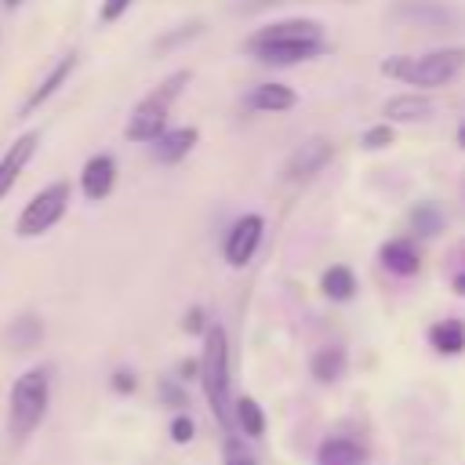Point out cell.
<instances>
[{
	"label": "cell",
	"instance_id": "83f0119b",
	"mask_svg": "<svg viewBox=\"0 0 465 465\" xmlns=\"http://www.w3.org/2000/svg\"><path fill=\"white\" fill-rule=\"evenodd\" d=\"M196 33H200V25L193 22V25H185V33H171V36H163V40H160L156 47H160V51H163V47H174V44H182L185 36H196Z\"/></svg>",
	"mask_w": 465,
	"mask_h": 465
},
{
	"label": "cell",
	"instance_id": "9c48e42d",
	"mask_svg": "<svg viewBox=\"0 0 465 465\" xmlns=\"http://www.w3.org/2000/svg\"><path fill=\"white\" fill-rule=\"evenodd\" d=\"M113 185H116V160H113L109 153L91 156V160L84 163V171H80V189H84V196H87V200H105V196L113 193Z\"/></svg>",
	"mask_w": 465,
	"mask_h": 465
},
{
	"label": "cell",
	"instance_id": "836d02e7",
	"mask_svg": "<svg viewBox=\"0 0 465 465\" xmlns=\"http://www.w3.org/2000/svg\"><path fill=\"white\" fill-rule=\"evenodd\" d=\"M458 142H461V149H465V124L458 127Z\"/></svg>",
	"mask_w": 465,
	"mask_h": 465
},
{
	"label": "cell",
	"instance_id": "d6986e66",
	"mask_svg": "<svg viewBox=\"0 0 465 465\" xmlns=\"http://www.w3.org/2000/svg\"><path fill=\"white\" fill-rule=\"evenodd\" d=\"M429 341L436 345V352H461L465 349V323L461 320H440L432 331H429Z\"/></svg>",
	"mask_w": 465,
	"mask_h": 465
},
{
	"label": "cell",
	"instance_id": "e575fe53",
	"mask_svg": "<svg viewBox=\"0 0 465 465\" xmlns=\"http://www.w3.org/2000/svg\"><path fill=\"white\" fill-rule=\"evenodd\" d=\"M4 4H7V7H18V4H22V0H4Z\"/></svg>",
	"mask_w": 465,
	"mask_h": 465
},
{
	"label": "cell",
	"instance_id": "ba28073f",
	"mask_svg": "<svg viewBox=\"0 0 465 465\" xmlns=\"http://www.w3.org/2000/svg\"><path fill=\"white\" fill-rule=\"evenodd\" d=\"M36 142H40V134H36V131H25V134H18V138L7 145V153L0 156V200L15 189L18 174L25 171V163H29L33 153H36Z\"/></svg>",
	"mask_w": 465,
	"mask_h": 465
},
{
	"label": "cell",
	"instance_id": "3957f363",
	"mask_svg": "<svg viewBox=\"0 0 465 465\" xmlns=\"http://www.w3.org/2000/svg\"><path fill=\"white\" fill-rule=\"evenodd\" d=\"M200 385L222 429H232V396H229V341L222 327H207L200 356Z\"/></svg>",
	"mask_w": 465,
	"mask_h": 465
},
{
	"label": "cell",
	"instance_id": "d4e9b609",
	"mask_svg": "<svg viewBox=\"0 0 465 465\" xmlns=\"http://www.w3.org/2000/svg\"><path fill=\"white\" fill-rule=\"evenodd\" d=\"M392 142V127L389 124H374L367 134H363V149H385Z\"/></svg>",
	"mask_w": 465,
	"mask_h": 465
},
{
	"label": "cell",
	"instance_id": "277c9868",
	"mask_svg": "<svg viewBox=\"0 0 465 465\" xmlns=\"http://www.w3.org/2000/svg\"><path fill=\"white\" fill-rule=\"evenodd\" d=\"M189 80H193L189 69H178V73H171L167 80H160V84L131 109L127 127H124V138H127V142H153V138L167 127V113H171L174 98L185 91Z\"/></svg>",
	"mask_w": 465,
	"mask_h": 465
},
{
	"label": "cell",
	"instance_id": "4316f807",
	"mask_svg": "<svg viewBox=\"0 0 465 465\" xmlns=\"http://www.w3.org/2000/svg\"><path fill=\"white\" fill-rule=\"evenodd\" d=\"M193 432H196V429H193V418L178 414V418L171 421V440H174V443H189V440H193Z\"/></svg>",
	"mask_w": 465,
	"mask_h": 465
},
{
	"label": "cell",
	"instance_id": "484cf974",
	"mask_svg": "<svg viewBox=\"0 0 465 465\" xmlns=\"http://www.w3.org/2000/svg\"><path fill=\"white\" fill-rule=\"evenodd\" d=\"M131 4H134V0H102V7H98V18L109 25V22H116V18H120V15H124Z\"/></svg>",
	"mask_w": 465,
	"mask_h": 465
},
{
	"label": "cell",
	"instance_id": "e0dca14e",
	"mask_svg": "<svg viewBox=\"0 0 465 465\" xmlns=\"http://www.w3.org/2000/svg\"><path fill=\"white\" fill-rule=\"evenodd\" d=\"M385 116L389 120H425L432 116V98L425 94H396L385 102Z\"/></svg>",
	"mask_w": 465,
	"mask_h": 465
},
{
	"label": "cell",
	"instance_id": "ffe728a7",
	"mask_svg": "<svg viewBox=\"0 0 465 465\" xmlns=\"http://www.w3.org/2000/svg\"><path fill=\"white\" fill-rule=\"evenodd\" d=\"M40 334H44V323H40L33 312H25V316H18V320L11 323L7 341H11L18 352H25V349H33V345L40 341Z\"/></svg>",
	"mask_w": 465,
	"mask_h": 465
},
{
	"label": "cell",
	"instance_id": "52a82bcc",
	"mask_svg": "<svg viewBox=\"0 0 465 465\" xmlns=\"http://www.w3.org/2000/svg\"><path fill=\"white\" fill-rule=\"evenodd\" d=\"M262 232H265V222H262L258 214L236 218L232 229L225 232V247H222L225 262H229L232 269H243V265L254 258V251L262 247Z\"/></svg>",
	"mask_w": 465,
	"mask_h": 465
},
{
	"label": "cell",
	"instance_id": "d6a6232c",
	"mask_svg": "<svg viewBox=\"0 0 465 465\" xmlns=\"http://www.w3.org/2000/svg\"><path fill=\"white\" fill-rule=\"evenodd\" d=\"M454 291H458V294H465V269L454 276Z\"/></svg>",
	"mask_w": 465,
	"mask_h": 465
},
{
	"label": "cell",
	"instance_id": "f1b7e54d",
	"mask_svg": "<svg viewBox=\"0 0 465 465\" xmlns=\"http://www.w3.org/2000/svg\"><path fill=\"white\" fill-rule=\"evenodd\" d=\"M113 389L124 392V396L134 392V374H131V371H116V374H113Z\"/></svg>",
	"mask_w": 465,
	"mask_h": 465
},
{
	"label": "cell",
	"instance_id": "603a6c76",
	"mask_svg": "<svg viewBox=\"0 0 465 465\" xmlns=\"http://www.w3.org/2000/svg\"><path fill=\"white\" fill-rule=\"evenodd\" d=\"M411 225H414L418 236H432V232L443 229V214L436 211V203H418V207L411 211Z\"/></svg>",
	"mask_w": 465,
	"mask_h": 465
},
{
	"label": "cell",
	"instance_id": "5b68a950",
	"mask_svg": "<svg viewBox=\"0 0 465 465\" xmlns=\"http://www.w3.org/2000/svg\"><path fill=\"white\" fill-rule=\"evenodd\" d=\"M65 207H69V182L58 178V182L44 185L40 193H33V200L22 207V214L15 222V236H22V240L44 236L47 229H54L62 222Z\"/></svg>",
	"mask_w": 465,
	"mask_h": 465
},
{
	"label": "cell",
	"instance_id": "4dcf8cb0",
	"mask_svg": "<svg viewBox=\"0 0 465 465\" xmlns=\"http://www.w3.org/2000/svg\"><path fill=\"white\" fill-rule=\"evenodd\" d=\"M160 392H163V400H167V403H178V407L185 403V396H182V392H178L171 381H163V385H160Z\"/></svg>",
	"mask_w": 465,
	"mask_h": 465
},
{
	"label": "cell",
	"instance_id": "30bf717a",
	"mask_svg": "<svg viewBox=\"0 0 465 465\" xmlns=\"http://www.w3.org/2000/svg\"><path fill=\"white\" fill-rule=\"evenodd\" d=\"M331 142L327 138H309V142H302L294 153H291V160H287V167H283V174L287 178H294V182H302V178H309V174H316L327 160H331Z\"/></svg>",
	"mask_w": 465,
	"mask_h": 465
},
{
	"label": "cell",
	"instance_id": "4fadbf2b",
	"mask_svg": "<svg viewBox=\"0 0 465 465\" xmlns=\"http://www.w3.org/2000/svg\"><path fill=\"white\" fill-rule=\"evenodd\" d=\"M381 265H385L389 272H396V276H414V272L421 269V254H418L414 240L396 236V240H389V243L381 247Z\"/></svg>",
	"mask_w": 465,
	"mask_h": 465
},
{
	"label": "cell",
	"instance_id": "44dd1931",
	"mask_svg": "<svg viewBox=\"0 0 465 465\" xmlns=\"http://www.w3.org/2000/svg\"><path fill=\"white\" fill-rule=\"evenodd\" d=\"M232 425H240L247 436H262L265 432V414L251 396H240L232 407Z\"/></svg>",
	"mask_w": 465,
	"mask_h": 465
},
{
	"label": "cell",
	"instance_id": "7a4b0ae2",
	"mask_svg": "<svg viewBox=\"0 0 465 465\" xmlns=\"http://www.w3.org/2000/svg\"><path fill=\"white\" fill-rule=\"evenodd\" d=\"M465 69V51L461 47H443V51H425V54H392L381 62L385 76H396L411 87H443Z\"/></svg>",
	"mask_w": 465,
	"mask_h": 465
},
{
	"label": "cell",
	"instance_id": "2e32d148",
	"mask_svg": "<svg viewBox=\"0 0 465 465\" xmlns=\"http://www.w3.org/2000/svg\"><path fill=\"white\" fill-rule=\"evenodd\" d=\"M294 102H298V94L291 87H283V84H258L251 91V98H247V105L251 109H262V113H283Z\"/></svg>",
	"mask_w": 465,
	"mask_h": 465
},
{
	"label": "cell",
	"instance_id": "9a60e30c",
	"mask_svg": "<svg viewBox=\"0 0 465 465\" xmlns=\"http://www.w3.org/2000/svg\"><path fill=\"white\" fill-rule=\"evenodd\" d=\"M316 465H367V450L345 436H331L320 443Z\"/></svg>",
	"mask_w": 465,
	"mask_h": 465
},
{
	"label": "cell",
	"instance_id": "8fae6325",
	"mask_svg": "<svg viewBox=\"0 0 465 465\" xmlns=\"http://www.w3.org/2000/svg\"><path fill=\"white\" fill-rule=\"evenodd\" d=\"M196 138H200L196 127H163L149 145H153V156L160 163H178V160H185L193 153Z\"/></svg>",
	"mask_w": 465,
	"mask_h": 465
},
{
	"label": "cell",
	"instance_id": "f546056e",
	"mask_svg": "<svg viewBox=\"0 0 465 465\" xmlns=\"http://www.w3.org/2000/svg\"><path fill=\"white\" fill-rule=\"evenodd\" d=\"M225 465H254V458H247V454H243V447H236V443H232V447H229V461H225Z\"/></svg>",
	"mask_w": 465,
	"mask_h": 465
},
{
	"label": "cell",
	"instance_id": "8992f818",
	"mask_svg": "<svg viewBox=\"0 0 465 465\" xmlns=\"http://www.w3.org/2000/svg\"><path fill=\"white\" fill-rule=\"evenodd\" d=\"M247 51L265 65H298L323 51V40H247Z\"/></svg>",
	"mask_w": 465,
	"mask_h": 465
},
{
	"label": "cell",
	"instance_id": "7402d4cb",
	"mask_svg": "<svg viewBox=\"0 0 465 465\" xmlns=\"http://www.w3.org/2000/svg\"><path fill=\"white\" fill-rule=\"evenodd\" d=\"M341 367H345V352L341 349H323V352L312 356V374L320 381H334L341 374Z\"/></svg>",
	"mask_w": 465,
	"mask_h": 465
},
{
	"label": "cell",
	"instance_id": "cb8c5ba5",
	"mask_svg": "<svg viewBox=\"0 0 465 465\" xmlns=\"http://www.w3.org/2000/svg\"><path fill=\"white\" fill-rule=\"evenodd\" d=\"M403 15H411V18H425L429 25H436V22L450 25V22H454L440 4H429V0H414V4H407V7H403Z\"/></svg>",
	"mask_w": 465,
	"mask_h": 465
},
{
	"label": "cell",
	"instance_id": "7c38bea8",
	"mask_svg": "<svg viewBox=\"0 0 465 465\" xmlns=\"http://www.w3.org/2000/svg\"><path fill=\"white\" fill-rule=\"evenodd\" d=\"M73 69H76V51L62 54V58L51 65V73H47V76L29 91V98H25V105H22V116H29L33 109H40V105H44V102H47V98H51V94L69 80V73H73Z\"/></svg>",
	"mask_w": 465,
	"mask_h": 465
},
{
	"label": "cell",
	"instance_id": "1f68e13d",
	"mask_svg": "<svg viewBox=\"0 0 465 465\" xmlns=\"http://www.w3.org/2000/svg\"><path fill=\"white\" fill-rule=\"evenodd\" d=\"M185 331H200V309H193V312L185 316Z\"/></svg>",
	"mask_w": 465,
	"mask_h": 465
},
{
	"label": "cell",
	"instance_id": "5bb4252c",
	"mask_svg": "<svg viewBox=\"0 0 465 465\" xmlns=\"http://www.w3.org/2000/svg\"><path fill=\"white\" fill-rule=\"evenodd\" d=\"M254 40H323V33H320V22L312 18H283V22L262 25Z\"/></svg>",
	"mask_w": 465,
	"mask_h": 465
},
{
	"label": "cell",
	"instance_id": "ac0fdd59",
	"mask_svg": "<svg viewBox=\"0 0 465 465\" xmlns=\"http://www.w3.org/2000/svg\"><path fill=\"white\" fill-rule=\"evenodd\" d=\"M320 287H323V294H327L331 302H349V298L356 294V276H352L349 265H331V269L323 272Z\"/></svg>",
	"mask_w": 465,
	"mask_h": 465
},
{
	"label": "cell",
	"instance_id": "6da1fadb",
	"mask_svg": "<svg viewBox=\"0 0 465 465\" xmlns=\"http://www.w3.org/2000/svg\"><path fill=\"white\" fill-rule=\"evenodd\" d=\"M47 407H51V371L47 367L22 371L7 392V436L15 447L29 443V436L47 418Z\"/></svg>",
	"mask_w": 465,
	"mask_h": 465
}]
</instances>
